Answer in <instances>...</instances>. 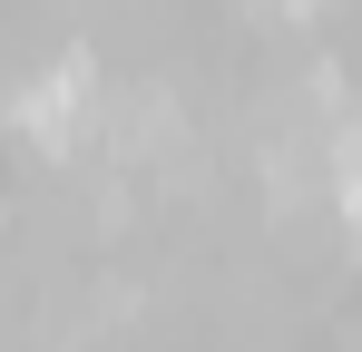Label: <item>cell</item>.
<instances>
[{
	"instance_id": "cell-1",
	"label": "cell",
	"mask_w": 362,
	"mask_h": 352,
	"mask_svg": "<svg viewBox=\"0 0 362 352\" xmlns=\"http://www.w3.org/2000/svg\"><path fill=\"white\" fill-rule=\"evenodd\" d=\"M10 117H20L30 147L69 157V137H88V117H98V59H88V49H59L49 69H30V78L10 88Z\"/></svg>"
},
{
	"instance_id": "cell-2",
	"label": "cell",
	"mask_w": 362,
	"mask_h": 352,
	"mask_svg": "<svg viewBox=\"0 0 362 352\" xmlns=\"http://www.w3.org/2000/svg\"><path fill=\"white\" fill-rule=\"evenodd\" d=\"M323 186H333L343 225L362 235V108H343V117H333V137H323Z\"/></svg>"
},
{
	"instance_id": "cell-3",
	"label": "cell",
	"mask_w": 362,
	"mask_h": 352,
	"mask_svg": "<svg viewBox=\"0 0 362 352\" xmlns=\"http://www.w3.org/2000/svg\"><path fill=\"white\" fill-rule=\"evenodd\" d=\"M108 127H118L127 157H157V147H177V98H167V88H127Z\"/></svg>"
},
{
	"instance_id": "cell-4",
	"label": "cell",
	"mask_w": 362,
	"mask_h": 352,
	"mask_svg": "<svg viewBox=\"0 0 362 352\" xmlns=\"http://www.w3.org/2000/svg\"><path fill=\"white\" fill-rule=\"evenodd\" d=\"M284 10H313V0H284Z\"/></svg>"
}]
</instances>
